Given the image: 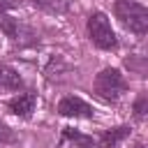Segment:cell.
Here are the masks:
<instances>
[{
  "label": "cell",
  "mask_w": 148,
  "mask_h": 148,
  "mask_svg": "<svg viewBox=\"0 0 148 148\" xmlns=\"http://www.w3.org/2000/svg\"><path fill=\"white\" fill-rule=\"evenodd\" d=\"M88 37L90 42L102 49V51H116L118 49V37L111 28V21L104 12H92L88 18Z\"/></svg>",
  "instance_id": "cell-3"
},
{
  "label": "cell",
  "mask_w": 148,
  "mask_h": 148,
  "mask_svg": "<svg viewBox=\"0 0 148 148\" xmlns=\"http://www.w3.org/2000/svg\"><path fill=\"white\" fill-rule=\"evenodd\" d=\"M35 7L49 12V14H62L67 12V0H30Z\"/></svg>",
  "instance_id": "cell-11"
},
{
  "label": "cell",
  "mask_w": 148,
  "mask_h": 148,
  "mask_svg": "<svg viewBox=\"0 0 148 148\" xmlns=\"http://www.w3.org/2000/svg\"><path fill=\"white\" fill-rule=\"evenodd\" d=\"M58 113L65 118H92V106L76 95H67L58 102Z\"/></svg>",
  "instance_id": "cell-4"
},
{
  "label": "cell",
  "mask_w": 148,
  "mask_h": 148,
  "mask_svg": "<svg viewBox=\"0 0 148 148\" xmlns=\"http://www.w3.org/2000/svg\"><path fill=\"white\" fill-rule=\"evenodd\" d=\"M14 7H18V0H0V12H9Z\"/></svg>",
  "instance_id": "cell-14"
},
{
  "label": "cell",
  "mask_w": 148,
  "mask_h": 148,
  "mask_svg": "<svg viewBox=\"0 0 148 148\" xmlns=\"http://www.w3.org/2000/svg\"><path fill=\"white\" fill-rule=\"evenodd\" d=\"M12 141H16V136H14V132L0 120V143H12Z\"/></svg>",
  "instance_id": "cell-13"
},
{
  "label": "cell",
  "mask_w": 148,
  "mask_h": 148,
  "mask_svg": "<svg viewBox=\"0 0 148 148\" xmlns=\"http://www.w3.org/2000/svg\"><path fill=\"white\" fill-rule=\"evenodd\" d=\"M125 67L136 76H148V56H130L125 58Z\"/></svg>",
  "instance_id": "cell-9"
},
{
  "label": "cell",
  "mask_w": 148,
  "mask_h": 148,
  "mask_svg": "<svg viewBox=\"0 0 148 148\" xmlns=\"http://www.w3.org/2000/svg\"><path fill=\"white\" fill-rule=\"evenodd\" d=\"M23 86V79L18 72L9 65H0V90H18Z\"/></svg>",
  "instance_id": "cell-8"
},
{
  "label": "cell",
  "mask_w": 148,
  "mask_h": 148,
  "mask_svg": "<svg viewBox=\"0 0 148 148\" xmlns=\"http://www.w3.org/2000/svg\"><path fill=\"white\" fill-rule=\"evenodd\" d=\"M0 30H2L9 39H18V21L12 18L7 12H0Z\"/></svg>",
  "instance_id": "cell-10"
},
{
  "label": "cell",
  "mask_w": 148,
  "mask_h": 148,
  "mask_svg": "<svg viewBox=\"0 0 148 148\" xmlns=\"http://www.w3.org/2000/svg\"><path fill=\"white\" fill-rule=\"evenodd\" d=\"M113 12L125 30L134 35H148V7L134 0H116Z\"/></svg>",
  "instance_id": "cell-1"
},
{
  "label": "cell",
  "mask_w": 148,
  "mask_h": 148,
  "mask_svg": "<svg viewBox=\"0 0 148 148\" xmlns=\"http://www.w3.org/2000/svg\"><path fill=\"white\" fill-rule=\"evenodd\" d=\"M35 104H37V95L35 92H21L16 97H12L7 102V109L14 113V116H21V118H28L32 111H35Z\"/></svg>",
  "instance_id": "cell-5"
},
{
  "label": "cell",
  "mask_w": 148,
  "mask_h": 148,
  "mask_svg": "<svg viewBox=\"0 0 148 148\" xmlns=\"http://www.w3.org/2000/svg\"><path fill=\"white\" fill-rule=\"evenodd\" d=\"M132 111L136 118H146L148 116V92H139L134 104H132Z\"/></svg>",
  "instance_id": "cell-12"
},
{
  "label": "cell",
  "mask_w": 148,
  "mask_h": 148,
  "mask_svg": "<svg viewBox=\"0 0 148 148\" xmlns=\"http://www.w3.org/2000/svg\"><path fill=\"white\" fill-rule=\"evenodd\" d=\"M62 136H65L74 148H99V139H97V136L83 134V132H79V130H72V127H65V130H62Z\"/></svg>",
  "instance_id": "cell-7"
},
{
  "label": "cell",
  "mask_w": 148,
  "mask_h": 148,
  "mask_svg": "<svg viewBox=\"0 0 148 148\" xmlns=\"http://www.w3.org/2000/svg\"><path fill=\"white\" fill-rule=\"evenodd\" d=\"M136 148H148V146H143V143H139V146H136Z\"/></svg>",
  "instance_id": "cell-15"
},
{
  "label": "cell",
  "mask_w": 148,
  "mask_h": 148,
  "mask_svg": "<svg viewBox=\"0 0 148 148\" xmlns=\"http://www.w3.org/2000/svg\"><path fill=\"white\" fill-rule=\"evenodd\" d=\"M92 88H95V95H97L99 99L113 104V102H118V99L125 95L127 83H125V76H123L116 67H104V69L95 76Z\"/></svg>",
  "instance_id": "cell-2"
},
{
  "label": "cell",
  "mask_w": 148,
  "mask_h": 148,
  "mask_svg": "<svg viewBox=\"0 0 148 148\" xmlns=\"http://www.w3.org/2000/svg\"><path fill=\"white\" fill-rule=\"evenodd\" d=\"M130 127L127 125H120V127H111V130H104L97 139H99V148H116L123 139L130 136Z\"/></svg>",
  "instance_id": "cell-6"
}]
</instances>
